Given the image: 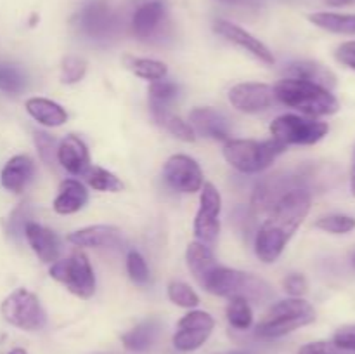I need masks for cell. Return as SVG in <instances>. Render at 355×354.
Segmentation results:
<instances>
[{
    "label": "cell",
    "instance_id": "cell-1",
    "mask_svg": "<svg viewBox=\"0 0 355 354\" xmlns=\"http://www.w3.org/2000/svg\"><path fill=\"white\" fill-rule=\"evenodd\" d=\"M311 191L291 189L270 208V215L255 238V252L263 262H274L283 253L302 222L311 212Z\"/></svg>",
    "mask_w": 355,
    "mask_h": 354
},
{
    "label": "cell",
    "instance_id": "cell-2",
    "mask_svg": "<svg viewBox=\"0 0 355 354\" xmlns=\"http://www.w3.org/2000/svg\"><path fill=\"white\" fill-rule=\"evenodd\" d=\"M274 94L284 106L293 108L311 117H326L338 111L340 103L331 90L298 78H284L276 83Z\"/></svg>",
    "mask_w": 355,
    "mask_h": 354
},
{
    "label": "cell",
    "instance_id": "cell-3",
    "mask_svg": "<svg viewBox=\"0 0 355 354\" xmlns=\"http://www.w3.org/2000/svg\"><path fill=\"white\" fill-rule=\"evenodd\" d=\"M315 318L318 314L311 302L300 297H291L276 302L257 325L255 333L260 339H279L295 330L311 325Z\"/></svg>",
    "mask_w": 355,
    "mask_h": 354
},
{
    "label": "cell",
    "instance_id": "cell-4",
    "mask_svg": "<svg viewBox=\"0 0 355 354\" xmlns=\"http://www.w3.org/2000/svg\"><path fill=\"white\" fill-rule=\"evenodd\" d=\"M205 290L220 295V297H243L248 302H257V304L270 301L274 295L272 287L262 278L224 266H218L215 269Z\"/></svg>",
    "mask_w": 355,
    "mask_h": 354
},
{
    "label": "cell",
    "instance_id": "cell-5",
    "mask_svg": "<svg viewBox=\"0 0 355 354\" xmlns=\"http://www.w3.org/2000/svg\"><path fill=\"white\" fill-rule=\"evenodd\" d=\"M288 146L276 139L252 141V139H232L224 146V156L236 170L243 174H257L266 170Z\"/></svg>",
    "mask_w": 355,
    "mask_h": 354
},
{
    "label": "cell",
    "instance_id": "cell-6",
    "mask_svg": "<svg viewBox=\"0 0 355 354\" xmlns=\"http://www.w3.org/2000/svg\"><path fill=\"white\" fill-rule=\"evenodd\" d=\"M0 312L9 325L24 332H37L44 328L47 323V314L40 301L26 288H17L12 294L7 295L0 305Z\"/></svg>",
    "mask_w": 355,
    "mask_h": 354
},
{
    "label": "cell",
    "instance_id": "cell-7",
    "mask_svg": "<svg viewBox=\"0 0 355 354\" xmlns=\"http://www.w3.org/2000/svg\"><path fill=\"white\" fill-rule=\"evenodd\" d=\"M51 276L64 285L80 298H90L96 292V276L85 253L75 252L66 259H58L51 266Z\"/></svg>",
    "mask_w": 355,
    "mask_h": 354
},
{
    "label": "cell",
    "instance_id": "cell-8",
    "mask_svg": "<svg viewBox=\"0 0 355 354\" xmlns=\"http://www.w3.org/2000/svg\"><path fill=\"white\" fill-rule=\"evenodd\" d=\"M328 130L329 127L324 121L305 120L297 115H283L270 124L272 139L283 142L284 146L315 144L328 134Z\"/></svg>",
    "mask_w": 355,
    "mask_h": 354
},
{
    "label": "cell",
    "instance_id": "cell-9",
    "mask_svg": "<svg viewBox=\"0 0 355 354\" xmlns=\"http://www.w3.org/2000/svg\"><path fill=\"white\" fill-rule=\"evenodd\" d=\"M222 208V198L220 193L214 184L207 183L201 187V198H200V210L196 214V221H194V233H196L198 239L205 245H214L220 233V215Z\"/></svg>",
    "mask_w": 355,
    "mask_h": 354
},
{
    "label": "cell",
    "instance_id": "cell-10",
    "mask_svg": "<svg viewBox=\"0 0 355 354\" xmlns=\"http://www.w3.org/2000/svg\"><path fill=\"white\" fill-rule=\"evenodd\" d=\"M215 326V319L205 311H191L184 316L177 325V332L173 335V346L182 353L196 351L203 346L211 335Z\"/></svg>",
    "mask_w": 355,
    "mask_h": 354
},
{
    "label": "cell",
    "instance_id": "cell-11",
    "mask_svg": "<svg viewBox=\"0 0 355 354\" xmlns=\"http://www.w3.org/2000/svg\"><path fill=\"white\" fill-rule=\"evenodd\" d=\"M163 176L168 186L180 193H196L203 187V172L191 156H170L163 167Z\"/></svg>",
    "mask_w": 355,
    "mask_h": 354
},
{
    "label": "cell",
    "instance_id": "cell-12",
    "mask_svg": "<svg viewBox=\"0 0 355 354\" xmlns=\"http://www.w3.org/2000/svg\"><path fill=\"white\" fill-rule=\"evenodd\" d=\"M229 101L236 110L243 113H259L267 110L276 101L274 89L267 83H239L229 90Z\"/></svg>",
    "mask_w": 355,
    "mask_h": 354
},
{
    "label": "cell",
    "instance_id": "cell-13",
    "mask_svg": "<svg viewBox=\"0 0 355 354\" xmlns=\"http://www.w3.org/2000/svg\"><path fill=\"white\" fill-rule=\"evenodd\" d=\"M80 30L92 38H106L116 28V17L104 0L87 3L78 14Z\"/></svg>",
    "mask_w": 355,
    "mask_h": 354
},
{
    "label": "cell",
    "instance_id": "cell-14",
    "mask_svg": "<svg viewBox=\"0 0 355 354\" xmlns=\"http://www.w3.org/2000/svg\"><path fill=\"white\" fill-rule=\"evenodd\" d=\"M215 31H217L218 35H222L225 40L232 42V44H236L238 47L245 49L246 52L255 56L257 59H260V61L266 62V65H274V56L272 52L269 51V47H267L266 44H262L259 38L253 37L252 33H248V31L243 30L241 26H238V24L231 23V21L218 19L215 21Z\"/></svg>",
    "mask_w": 355,
    "mask_h": 354
},
{
    "label": "cell",
    "instance_id": "cell-15",
    "mask_svg": "<svg viewBox=\"0 0 355 354\" xmlns=\"http://www.w3.org/2000/svg\"><path fill=\"white\" fill-rule=\"evenodd\" d=\"M189 121L193 130L200 135L215 139V141H229L231 127L224 113L214 108H196L189 113Z\"/></svg>",
    "mask_w": 355,
    "mask_h": 354
},
{
    "label": "cell",
    "instance_id": "cell-16",
    "mask_svg": "<svg viewBox=\"0 0 355 354\" xmlns=\"http://www.w3.org/2000/svg\"><path fill=\"white\" fill-rule=\"evenodd\" d=\"M24 236H26L28 243H30L31 250L38 255V259L45 264H54L59 259V250H61V243H59L58 235L51 231L49 228L37 224L33 221H28L24 224Z\"/></svg>",
    "mask_w": 355,
    "mask_h": 354
},
{
    "label": "cell",
    "instance_id": "cell-17",
    "mask_svg": "<svg viewBox=\"0 0 355 354\" xmlns=\"http://www.w3.org/2000/svg\"><path fill=\"white\" fill-rule=\"evenodd\" d=\"M68 242L76 246H87V248H111L121 243V231L114 226H89V228L71 233L68 236Z\"/></svg>",
    "mask_w": 355,
    "mask_h": 354
},
{
    "label": "cell",
    "instance_id": "cell-18",
    "mask_svg": "<svg viewBox=\"0 0 355 354\" xmlns=\"http://www.w3.org/2000/svg\"><path fill=\"white\" fill-rule=\"evenodd\" d=\"M58 160L73 176H85L90 167L89 149L78 135H66L58 148Z\"/></svg>",
    "mask_w": 355,
    "mask_h": 354
},
{
    "label": "cell",
    "instance_id": "cell-19",
    "mask_svg": "<svg viewBox=\"0 0 355 354\" xmlns=\"http://www.w3.org/2000/svg\"><path fill=\"white\" fill-rule=\"evenodd\" d=\"M35 176V163L28 155H16L3 165L0 183L10 193H21Z\"/></svg>",
    "mask_w": 355,
    "mask_h": 354
},
{
    "label": "cell",
    "instance_id": "cell-20",
    "mask_svg": "<svg viewBox=\"0 0 355 354\" xmlns=\"http://www.w3.org/2000/svg\"><path fill=\"white\" fill-rule=\"evenodd\" d=\"M186 260L187 267H189L191 274L194 276V280L201 285V287H207L208 280L211 278V274L215 273L220 264L215 260L214 253L208 248V245L201 242H193L189 243L186 252Z\"/></svg>",
    "mask_w": 355,
    "mask_h": 354
},
{
    "label": "cell",
    "instance_id": "cell-21",
    "mask_svg": "<svg viewBox=\"0 0 355 354\" xmlns=\"http://www.w3.org/2000/svg\"><path fill=\"white\" fill-rule=\"evenodd\" d=\"M165 17V7L158 0H151L139 7L132 17V31L137 38H149L159 26Z\"/></svg>",
    "mask_w": 355,
    "mask_h": 354
},
{
    "label": "cell",
    "instance_id": "cell-22",
    "mask_svg": "<svg viewBox=\"0 0 355 354\" xmlns=\"http://www.w3.org/2000/svg\"><path fill=\"white\" fill-rule=\"evenodd\" d=\"M89 201V191L80 180L66 179L59 186V193L54 200V210L61 215H69L85 207Z\"/></svg>",
    "mask_w": 355,
    "mask_h": 354
},
{
    "label": "cell",
    "instance_id": "cell-23",
    "mask_svg": "<svg viewBox=\"0 0 355 354\" xmlns=\"http://www.w3.org/2000/svg\"><path fill=\"white\" fill-rule=\"evenodd\" d=\"M286 78H298L305 82L315 83L324 89L331 90L336 85V76L333 75L331 69L326 68L324 65L315 61H298L293 62L286 68Z\"/></svg>",
    "mask_w": 355,
    "mask_h": 354
},
{
    "label": "cell",
    "instance_id": "cell-24",
    "mask_svg": "<svg viewBox=\"0 0 355 354\" xmlns=\"http://www.w3.org/2000/svg\"><path fill=\"white\" fill-rule=\"evenodd\" d=\"M26 111L45 127H59L68 120V113L61 104L44 97H31L26 101Z\"/></svg>",
    "mask_w": 355,
    "mask_h": 354
},
{
    "label": "cell",
    "instance_id": "cell-25",
    "mask_svg": "<svg viewBox=\"0 0 355 354\" xmlns=\"http://www.w3.org/2000/svg\"><path fill=\"white\" fill-rule=\"evenodd\" d=\"M159 333V323L158 319H148V321L139 323L132 330L121 335V342L128 351H135V353H142V351L149 349L158 339Z\"/></svg>",
    "mask_w": 355,
    "mask_h": 354
},
{
    "label": "cell",
    "instance_id": "cell-26",
    "mask_svg": "<svg viewBox=\"0 0 355 354\" xmlns=\"http://www.w3.org/2000/svg\"><path fill=\"white\" fill-rule=\"evenodd\" d=\"M151 111L153 115H155L156 121H158L159 125H163V127H165L170 134L175 135V137L182 139V141L186 142H193L194 139H196L193 127H191L189 124H186L182 118L170 113L168 106H162V104L151 103Z\"/></svg>",
    "mask_w": 355,
    "mask_h": 354
},
{
    "label": "cell",
    "instance_id": "cell-27",
    "mask_svg": "<svg viewBox=\"0 0 355 354\" xmlns=\"http://www.w3.org/2000/svg\"><path fill=\"white\" fill-rule=\"evenodd\" d=\"M312 24L331 33L355 35V14L338 12H315L309 16Z\"/></svg>",
    "mask_w": 355,
    "mask_h": 354
},
{
    "label": "cell",
    "instance_id": "cell-28",
    "mask_svg": "<svg viewBox=\"0 0 355 354\" xmlns=\"http://www.w3.org/2000/svg\"><path fill=\"white\" fill-rule=\"evenodd\" d=\"M125 65L130 71L141 76L144 80H162L166 76V65L162 61H155V59H144V58H125Z\"/></svg>",
    "mask_w": 355,
    "mask_h": 354
},
{
    "label": "cell",
    "instance_id": "cell-29",
    "mask_svg": "<svg viewBox=\"0 0 355 354\" xmlns=\"http://www.w3.org/2000/svg\"><path fill=\"white\" fill-rule=\"evenodd\" d=\"M85 179L90 187L96 191H110V193H118L123 189V183L114 176L113 172L101 167H89L85 172Z\"/></svg>",
    "mask_w": 355,
    "mask_h": 354
},
{
    "label": "cell",
    "instance_id": "cell-30",
    "mask_svg": "<svg viewBox=\"0 0 355 354\" xmlns=\"http://www.w3.org/2000/svg\"><path fill=\"white\" fill-rule=\"evenodd\" d=\"M227 319L238 330H248L253 323L252 305L243 297H231L227 305Z\"/></svg>",
    "mask_w": 355,
    "mask_h": 354
},
{
    "label": "cell",
    "instance_id": "cell-31",
    "mask_svg": "<svg viewBox=\"0 0 355 354\" xmlns=\"http://www.w3.org/2000/svg\"><path fill=\"white\" fill-rule=\"evenodd\" d=\"M26 89V76L17 66L0 62V90L7 94H21Z\"/></svg>",
    "mask_w": 355,
    "mask_h": 354
},
{
    "label": "cell",
    "instance_id": "cell-32",
    "mask_svg": "<svg viewBox=\"0 0 355 354\" xmlns=\"http://www.w3.org/2000/svg\"><path fill=\"white\" fill-rule=\"evenodd\" d=\"M315 228L322 229L326 233H331V235H347V233L355 229V219L343 214L324 215V217H321L315 222Z\"/></svg>",
    "mask_w": 355,
    "mask_h": 354
},
{
    "label": "cell",
    "instance_id": "cell-33",
    "mask_svg": "<svg viewBox=\"0 0 355 354\" xmlns=\"http://www.w3.org/2000/svg\"><path fill=\"white\" fill-rule=\"evenodd\" d=\"M168 297L173 304L180 305V307L191 309L200 304V297H198L196 292L182 281H172L168 285Z\"/></svg>",
    "mask_w": 355,
    "mask_h": 354
},
{
    "label": "cell",
    "instance_id": "cell-34",
    "mask_svg": "<svg viewBox=\"0 0 355 354\" xmlns=\"http://www.w3.org/2000/svg\"><path fill=\"white\" fill-rule=\"evenodd\" d=\"M177 96H179V87H177V83L168 82V80H155L149 85V97H151V103L155 104L168 106L172 101H175Z\"/></svg>",
    "mask_w": 355,
    "mask_h": 354
},
{
    "label": "cell",
    "instance_id": "cell-35",
    "mask_svg": "<svg viewBox=\"0 0 355 354\" xmlns=\"http://www.w3.org/2000/svg\"><path fill=\"white\" fill-rule=\"evenodd\" d=\"M87 61L76 56H68L61 62V80L64 83H76L85 76Z\"/></svg>",
    "mask_w": 355,
    "mask_h": 354
},
{
    "label": "cell",
    "instance_id": "cell-36",
    "mask_svg": "<svg viewBox=\"0 0 355 354\" xmlns=\"http://www.w3.org/2000/svg\"><path fill=\"white\" fill-rule=\"evenodd\" d=\"M33 139H35V146H37L42 162L47 163V165H52L54 160L58 158V148H59L55 137H52V135L47 134V132L37 130L33 132Z\"/></svg>",
    "mask_w": 355,
    "mask_h": 354
},
{
    "label": "cell",
    "instance_id": "cell-37",
    "mask_svg": "<svg viewBox=\"0 0 355 354\" xmlns=\"http://www.w3.org/2000/svg\"><path fill=\"white\" fill-rule=\"evenodd\" d=\"M127 271H128V276H130V280L134 281V283L148 285L149 281L148 264H146L144 257H142L139 252H135V250H132V252L127 255Z\"/></svg>",
    "mask_w": 355,
    "mask_h": 354
},
{
    "label": "cell",
    "instance_id": "cell-38",
    "mask_svg": "<svg viewBox=\"0 0 355 354\" xmlns=\"http://www.w3.org/2000/svg\"><path fill=\"white\" fill-rule=\"evenodd\" d=\"M298 354H355L352 351L342 349V347L336 346L335 342H324V340H319V342H311L305 344L300 347Z\"/></svg>",
    "mask_w": 355,
    "mask_h": 354
},
{
    "label": "cell",
    "instance_id": "cell-39",
    "mask_svg": "<svg viewBox=\"0 0 355 354\" xmlns=\"http://www.w3.org/2000/svg\"><path fill=\"white\" fill-rule=\"evenodd\" d=\"M333 342L338 347H342V349L355 353V325H347L336 330L335 337H333Z\"/></svg>",
    "mask_w": 355,
    "mask_h": 354
},
{
    "label": "cell",
    "instance_id": "cell-40",
    "mask_svg": "<svg viewBox=\"0 0 355 354\" xmlns=\"http://www.w3.org/2000/svg\"><path fill=\"white\" fill-rule=\"evenodd\" d=\"M283 287L284 290H286V294L293 295V297H300V295H304L305 292H307L309 285H307V280H305L304 274H290V276L284 278L283 281Z\"/></svg>",
    "mask_w": 355,
    "mask_h": 354
},
{
    "label": "cell",
    "instance_id": "cell-41",
    "mask_svg": "<svg viewBox=\"0 0 355 354\" xmlns=\"http://www.w3.org/2000/svg\"><path fill=\"white\" fill-rule=\"evenodd\" d=\"M336 59H338L342 65L355 69V40L345 42V44L340 45V47L336 49Z\"/></svg>",
    "mask_w": 355,
    "mask_h": 354
},
{
    "label": "cell",
    "instance_id": "cell-42",
    "mask_svg": "<svg viewBox=\"0 0 355 354\" xmlns=\"http://www.w3.org/2000/svg\"><path fill=\"white\" fill-rule=\"evenodd\" d=\"M324 2L331 7H342V6H349V3H352L354 0H324Z\"/></svg>",
    "mask_w": 355,
    "mask_h": 354
},
{
    "label": "cell",
    "instance_id": "cell-43",
    "mask_svg": "<svg viewBox=\"0 0 355 354\" xmlns=\"http://www.w3.org/2000/svg\"><path fill=\"white\" fill-rule=\"evenodd\" d=\"M350 187L355 196V149H354V158H352V169H350Z\"/></svg>",
    "mask_w": 355,
    "mask_h": 354
},
{
    "label": "cell",
    "instance_id": "cell-44",
    "mask_svg": "<svg viewBox=\"0 0 355 354\" xmlns=\"http://www.w3.org/2000/svg\"><path fill=\"white\" fill-rule=\"evenodd\" d=\"M220 2L231 3V6H250V3H253L255 0H220Z\"/></svg>",
    "mask_w": 355,
    "mask_h": 354
},
{
    "label": "cell",
    "instance_id": "cell-45",
    "mask_svg": "<svg viewBox=\"0 0 355 354\" xmlns=\"http://www.w3.org/2000/svg\"><path fill=\"white\" fill-rule=\"evenodd\" d=\"M9 354H28V353H26V351H24V349H21V347H16V349L10 351Z\"/></svg>",
    "mask_w": 355,
    "mask_h": 354
},
{
    "label": "cell",
    "instance_id": "cell-46",
    "mask_svg": "<svg viewBox=\"0 0 355 354\" xmlns=\"http://www.w3.org/2000/svg\"><path fill=\"white\" fill-rule=\"evenodd\" d=\"M231 354H250V353H245V351H234V353H231Z\"/></svg>",
    "mask_w": 355,
    "mask_h": 354
},
{
    "label": "cell",
    "instance_id": "cell-47",
    "mask_svg": "<svg viewBox=\"0 0 355 354\" xmlns=\"http://www.w3.org/2000/svg\"><path fill=\"white\" fill-rule=\"evenodd\" d=\"M354 266H355V255H354Z\"/></svg>",
    "mask_w": 355,
    "mask_h": 354
}]
</instances>
